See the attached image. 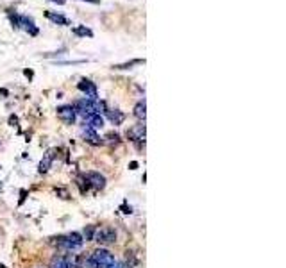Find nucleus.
Wrapping results in <instances>:
<instances>
[{
    "label": "nucleus",
    "mask_w": 286,
    "mask_h": 268,
    "mask_svg": "<svg viewBox=\"0 0 286 268\" xmlns=\"http://www.w3.org/2000/svg\"><path fill=\"white\" fill-rule=\"evenodd\" d=\"M58 118L61 122H65L67 125L73 124L77 118V113H75V109H73V106H59L58 107Z\"/></svg>",
    "instance_id": "0eeeda50"
},
{
    "label": "nucleus",
    "mask_w": 286,
    "mask_h": 268,
    "mask_svg": "<svg viewBox=\"0 0 286 268\" xmlns=\"http://www.w3.org/2000/svg\"><path fill=\"white\" fill-rule=\"evenodd\" d=\"M18 29H23V31H27L31 36H38V27H36L34 20H32L31 16H25V14H20V18H18Z\"/></svg>",
    "instance_id": "6e6552de"
},
{
    "label": "nucleus",
    "mask_w": 286,
    "mask_h": 268,
    "mask_svg": "<svg viewBox=\"0 0 286 268\" xmlns=\"http://www.w3.org/2000/svg\"><path fill=\"white\" fill-rule=\"evenodd\" d=\"M80 133H82V138H84L89 145H93V147H98V145H102V143H104V139L98 136L97 131L91 129V127H88V125H84Z\"/></svg>",
    "instance_id": "1a4fd4ad"
},
{
    "label": "nucleus",
    "mask_w": 286,
    "mask_h": 268,
    "mask_svg": "<svg viewBox=\"0 0 286 268\" xmlns=\"http://www.w3.org/2000/svg\"><path fill=\"white\" fill-rule=\"evenodd\" d=\"M106 139H107V143H115V145H118V143H120V134H116V133H109L106 136Z\"/></svg>",
    "instance_id": "6ab92c4d"
},
{
    "label": "nucleus",
    "mask_w": 286,
    "mask_h": 268,
    "mask_svg": "<svg viewBox=\"0 0 286 268\" xmlns=\"http://www.w3.org/2000/svg\"><path fill=\"white\" fill-rule=\"evenodd\" d=\"M86 2H91V4H97L98 0H86Z\"/></svg>",
    "instance_id": "5701e85b"
},
{
    "label": "nucleus",
    "mask_w": 286,
    "mask_h": 268,
    "mask_svg": "<svg viewBox=\"0 0 286 268\" xmlns=\"http://www.w3.org/2000/svg\"><path fill=\"white\" fill-rule=\"evenodd\" d=\"M0 268H5V267H4V265H0Z\"/></svg>",
    "instance_id": "b1692460"
},
{
    "label": "nucleus",
    "mask_w": 286,
    "mask_h": 268,
    "mask_svg": "<svg viewBox=\"0 0 286 268\" xmlns=\"http://www.w3.org/2000/svg\"><path fill=\"white\" fill-rule=\"evenodd\" d=\"M52 243H54V245H58L59 249H63V250L75 252V250H79L80 247H82L84 240H82V236H80L79 232H68V234H65V236L54 238Z\"/></svg>",
    "instance_id": "f257e3e1"
},
{
    "label": "nucleus",
    "mask_w": 286,
    "mask_h": 268,
    "mask_svg": "<svg viewBox=\"0 0 286 268\" xmlns=\"http://www.w3.org/2000/svg\"><path fill=\"white\" fill-rule=\"evenodd\" d=\"M82 177L86 179L88 186L93 188L95 192H100V190L106 188V177H104L100 172H88V174H84Z\"/></svg>",
    "instance_id": "20e7f679"
},
{
    "label": "nucleus",
    "mask_w": 286,
    "mask_h": 268,
    "mask_svg": "<svg viewBox=\"0 0 286 268\" xmlns=\"http://www.w3.org/2000/svg\"><path fill=\"white\" fill-rule=\"evenodd\" d=\"M111 268H127V265H125V263H115Z\"/></svg>",
    "instance_id": "4be33fe9"
},
{
    "label": "nucleus",
    "mask_w": 286,
    "mask_h": 268,
    "mask_svg": "<svg viewBox=\"0 0 286 268\" xmlns=\"http://www.w3.org/2000/svg\"><path fill=\"white\" fill-rule=\"evenodd\" d=\"M107 118L111 122L113 125H122L125 120V115L118 109H111V111H107Z\"/></svg>",
    "instance_id": "ddd939ff"
},
{
    "label": "nucleus",
    "mask_w": 286,
    "mask_h": 268,
    "mask_svg": "<svg viewBox=\"0 0 286 268\" xmlns=\"http://www.w3.org/2000/svg\"><path fill=\"white\" fill-rule=\"evenodd\" d=\"M45 16L49 18L50 22L56 23V25H70V20H68L67 16L59 14V13H52V11H47V13H45Z\"/></svg>",
    "instance_id": "f8f14e48"
},
{
    "label": "nucleus",
    "mask_w": 286,
    "mask_h": 268,
    "mask_svg": "<svg viewBox=\"0 0 286 268\" xmlns=\"http://www.w3.org/2000/svg\"><path fill=\"white\" fill-rule=\"evenodd\" d=\"M73 34L75 36H93V32L89 31V29H86L84 25H80V27H75V29H73Z\"/></svg>",
    "instance_id": "a211bd4d"
},
{
    "label": "nucleus",
    "mask_w": 286,
    "mask_h": 268,
    "mask_svg": "<svg viewBox=\"0 0 286 268\" xmlns=\"http://www.w3.org/2000/svg\"><path fill=\"white\" fill-rule=\"evenodd\" d=\"M9 124H11V125H16V124H18V118H16V116H11V118H9Z\"/></svg>",
    "instance_id": "412c9836"
},
{
    "label": "nucleus",
    "mask_w": 286,
    "mask_h": 268,
    "mask_svg": "<svg viewBox=\"0 0 286 268\" xmlns=\"http://www.w3.org/2000/svg\"><path fill=\"white\" fill-rule=\"evenodd\" d=\"M77 88H79V91H82V93L86 95L84 98H89V100L98 98L97 86H95V82H91L89 79H80V82L77 84Z\"/></svg>",
    "instance_id": "423d86ee"
},
{
    "label": "nucleus",
    "mask_w": 286,
    "mask_h": 268,
    "mask_svg": "<svg viewBox=\"0 0 286 268\" xmlns=\"http://www.w3.org/2000/svg\"><path fill=\"white\" fill-rule=\"evenodd\" d=\"M140 122H145V116H147V106H145V100L138 102L134 106V113H133Z\"/></svg>",
    "instance_id": "4468645a"
},
{
    "label": "nucleus",
    "mask_w": 286,
    "mask_h": 268,
    "mask_svg": "<svg viewBox=\"0 0 286 268\" xmlns=\"http://www.w3.org/2000/svg\"><path fill=\"white\" fill-rule=\"evenodd\" d=\"M91 261H93L95 268H111L116 263L115 256L109 252L107 249H97L93 254H89Z\"/></svg>",
    "instance_id": "f03ea898"
},
{
    "label": "nucleus",
    "mask_w": 286,
    "mask_h": 268,
    "mask_svg": "<svg viewBox=\"0 0 286 268\" xmlns=\"http://www.w3.org/2000/svg\"><path fill=\"white\" fill-rule=\"evenodd\" d=\"M127 138L131 139V141H134V143H145V122H140V124H136V125H133L129 131H127Z\"/></svg>",
    "instance_id": "39448f33"
},
{
    "label": "nucleus",
    "mask_w": 286,
    "mask_h": 268,
    "mask_svg": "<svg viewBox=\"0 0 286 268\" xmlns=\"http://www.w3.org/2000/svg\"><path fill=\"white\" fill-rule=\"evenodd\" d=\"M50 268H67V256H56L50 263Z\"/></svg>",
    "instance_id": "2eb2a0df"
},
{
    "label": "nucleus",
    "mask_w": 286,
    "mask_h": 268,
    "mask_svg": "<svg viewBox=\"0 0 286 268\" xmlns=\"http://www.w3.org/2000/svg\"><path fill=\"white\" fill-rule=\"evenodd\" d=\"M84 125L91 127V129H102L104 127V118L100 115H88L84 116Z\"/></svg>",
    "instance_id": "9d476101"
},
{
    "label": "nucleus",
    "mask_w": 286,
    "mask_h": 268,
    "mask_svg": "<svg viewBox=\"0 0 286 268\" xmlns=\"http://www.w3.org/2000/svg\"><path fill=\"white\" fill-rule=\"evenodd\" d=\"M93 241L100 245H111L116 241V231L113 227H97L93 234Z\"/></svg>",
    "instance_id": "7ed1b4c3"
},
{
    "label": "nucleus",
    "mask_w": 286,
    "mask_h": 268,
    "mask_svg": "<svg viewBox=\"0 0 286 268\" xmlns=\"http://www.w3.org/2000/svg\"><path fill=\"white\" fill-rule=\"evenodd\" d=\"M52 161H54V148H50L47 154H45V157L40 161V166H38V172L40 174H47L50 170V166H52Z\"/></svg>",
    "instance_id": "9b49d317"
},
{
    "label": "nucleus",
    "mask_w": 286,
    "mask_h": 268,
    "mask_svg": "<svg viewBox=\"0 0 286 268\" xmlns=\"http://www.w3.org/2000/svg\"><path fill=\"white\" fill-rule=\"evenodd\" d=\"M95 225H88V227L84 229V232L80 234L82 236V240H86V241H93V234H95Z\"/></svg>",
    "instance_id": "f3484780"
},
{
    "label": "nucleus",
    "mask_w": 286,
    "mask_h": 268,
    "mask_svg": "<svg viewBox=\"0 0 286 268\" xmlns=\"http://www.w3.org/2000/svg\"><path fill=\"white\" fill-rule=\"evenodd\" d=\"M143 59H134V61H129V63H122V65H116V67H113L115 70H127V68H133L136 67V65H143Z\"/></svg>",
    "instance_id": "dca6fc26"
},
{
    "label": "nucleus",
    "mask_w": 286,
    "mask_h": 268,
    "mask_svg": "<svg viewBox=\"0 0 286 268\" xmlns=\"http://www.w3.org/2000/svg\"><path fill=\"white\" fill-rule=\"evenodd\" d=\"M56 193H58V195H61V199H70L68 192H67V190H63V188H56Z\"/></svg>",
    "instance_id": "aec40b11"
}]
</instances>
